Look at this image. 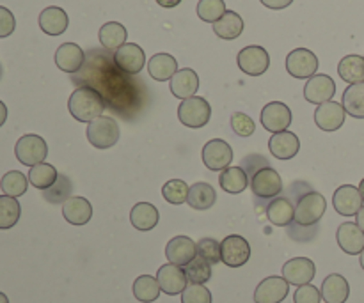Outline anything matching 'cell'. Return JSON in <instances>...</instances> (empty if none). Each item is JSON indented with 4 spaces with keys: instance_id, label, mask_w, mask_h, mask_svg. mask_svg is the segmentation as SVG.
Segmentation results:
<instances>
[{
    "instance_id": "cell-3",
    "label": "cell",
    "mask_w": 364,
    "mask_h": 303,
    "mask_svg": "<svg viewBox=\"0 0 364 303\" xmlns=\"http://www.w3.org/2000/svg\"><path fill=\"white\" fill-rule=\"evenodd\" d=\"M295 216L294 226L299 227H316V224L322 220V216L327 211V202L322 194L315 190H306L304 194L295 199Z\"/></svg>"
},
{
    "instance_id": "cell-2",
    "label": "cell",
    "mask_w": 364,
    "mask_h": 303,
    "mask_svg": "<svg viewBox=\"0 0 364 303\" xmlns=\"http://www.w3.org/2000/svg\"><path fill=\"white\" fill-rule=\"evenodd\" d=\"M68 109L77 121L91 123L96 117L102 116L103 110H105V101L95 89L77 87L68 99Z\"/></svg>"
},
{
    "instance_id": "cell-29",
    "label": "cell",
    "mask_w": 364,
    "mask_h": 303,
    "mask_svg": "<svg viewBox=\"0 0 364 303\" xmlns=\"http://www.w3.org/2000/svg\"><path fill=\"white\" fill-rule=\"evenodd\" d=\"M149 77L156 82H167L176 75L178 62L171 53H155L148 62Z\"/></svg>"
},
{
    "instance_id": "cell-11",
    "label": "cell",
    "mask_w": 364,
    "mask_h": 303,
    "mask_svg": "<svg viewBox=\"0 0 364 303\" xmlns=\"http://www.w3.org/2000/svg\"><path fill=\"white\" fill-rule=\"evenodd\" d=\"M287 71L294 78H311L318 71V59L315 53L308 48H297L288 53L287 57Z\"/></svg>"
},
{
    "instance_id": "cell-42",
    "label": "cell",
    "mask_w": 364,
    "mask_h": 303,
    "mask_svg": "<svg viewBox=\"0 0 364 303\" xmlns=\"http://www.w3.org/2000/svg\"><path fill=\"white\" fill-rule=\"evenodd\" d=\"M185 273H187V279L191 284H203L205 286L212 279V265L198 255L194 261L185 266Z\"/></svg>"
},
{
    "instance_id": "cell-33",
    "label": "cell",
    "mask_w": 364,
    "mask_h": 303,
    "mask_svg": "<svg viewBox=\"0 0 364 303\" xmlns=\"http://www.w3.org/2000/svg\"><path fill=\"white\" fill-rule=\"evenodd\" d=\"M338 73L341 80L347 84H363L364 82V57L361 55H347L338 64Z\"/></svg>"
},
{
    "instance_id": "cell-47",
    "label": "cell",
    "mask_w": 364,
    "mask_h": 303,
    "mask_svg": "<svg viewBox=\"0 0 364 303\" xmlns=\"http://www.w3.org/2000/svg\"><path fill=\"white\" fill-rule=\"evenodd\" d=\"M231 128H233L235 133L240 135V137H251L256 130V124L247 114L237 112L231 116Z\"/></svg>"
},
{
    "instance_id": "cell-16",
    "label": "cell",
    "mask_w": 364,
    "mask_h": 303,
    "mask_svg": "<svg viewBox=\"0 0 364 303\" xmlns=\"http://www.w3.org/2000/svg\"><path fill=\"white\" fill-rule=\"evenodd\" d=\"M334 94H336V84L329 75H315L304 85L306 101L313 103V105H322V103L331 101Z\"/></svg>"
},
{
    "instance_id": "cell-8",
    "label": "cell",
    "mask_w": 364,
    "mask_h": 303,
    "mask_svg": "<svg viewBox=\"0 0 364 303\" xmlns=\"http://www.w3.org/2000/svg\"><path fill=\"white\" fill-rule=\"evenodd\" d=\"M220 259L230 268H240L251 259V245L238 234H231L220 241Z\"/></svg>"
},
{
    "instance_id": "cell-35",
    "label": "cell",
    "mask_w": 364,
    "mask_h": 303,
    "mask_svg": "<svg viewBox=\"0 0 364 303\" xmlns=\"http://www.w3.org/2000/svg\"><path fill=\"white\" fill-rule=\"evenodd\" d=\"M100 43L105 50H117L127 43L128 32L124 25L117 23V21H109V23L102 25L100 28Z\"/></svg>"
},
{
    "instance_id": "cell-49",
    "label": "cell",
    "mask_w": 364,
    "mask_h": 303,
    "mask_svg": "<svg viewBox=\"0 0 364 303\" xmlns=\"http://www.w3.org/2000/svg\"><path fill=\"white\" fill-rule=\"evenodd\" d=\"M16 28V20L7 7L0 6V38H7Z\"/></svg>"
},
{
    "instance_id": "cell-31",
    "label": "cell",
    "mask_w": 364,
    "mask_h": 303,
    "mask_svg": "<svg viewBox=\"0 0 364 303\" xmlns=\"http://www.w3.org/2000/svg\"><path fill=\"white\" fill-rule=\"evenodd\" d=\"M217 201V194L213 190L212 184L208 183H196L192 184L191 190H188V199L187 204L192 209H198V211H206V209L212 208Z\"/></svg>"
},
{
    "instance_id": "cell-28",
    "label": "cell",
    "mask_w": 364,
    "mask_h": 303,
    "mask_svg": "<svg viewBox=\"0 0 364 303\" xmlns=\"http://www.w3.org/2000/svg\"><path fill=\"white\" fill-rule=\"evenodd\" d=\"M295 206L288 197H276L267 206V219L276 227H288L294 222Z\"/></svg>"
},
{
    "instance_id": "cell-20",
    "label": "cell",
    "mask_w": 364,
    "mask_h": 303,
    "mask_svg": "<svg viewBox=\"0 0 364 303\" xmlns=\"http://www.w3.org/2000/svg\"><path fill=\"white\" fill-rule=\"evenodd\" d=\"M345 116L347 112L341 103L327 101L315 110V123L322 131H336L343 126Z\"/></svg>"
},
{
    "instance_id": "cell-52",
    "label": "cell",
    "mask_w": 364,
    "mask_h": 303,
    "mask_svg": "<svg viewBox=\"0 0 364 303\" xmlns=\"http://www.w3.org/2000/svg\"><path fill=\"white\" fill-rule=\"evenodd\" d=\"M7 121V106L4 105V101H0V128L6 124Z\"/></svg>"
},
{
    "instance_id": "cell-5",
    "label": "cell",
    "mask_w": 364,
    "mask_h": 303,
    "mask_svg": "<svg viewBox=\"0 0 364 303\" xmlns=\"http://www.w3.org/2000/svg\"><path fill=\"white\" fill-rule=\"evenodd\" d=\"M249 187H251L255 197L262 199V201H272V199L279 197L283 192V181H281L277 170L267 165L249 177Z\"/></svg>"
},
{
    "instance_id": "cell-4",
    "label": "cell",
    "mask_w": 364,
    "mask_h": 303,
    "mask_svg": "<svg viewBox=\"0 0 364 303\" xmlns=\"http://www.w3.org/2000/svg\"><path fill=\"white\" fill-rule=\"evenodd\" d=\"M210 117H212V106L201 96H192V98L183 99L178 106V119L187 128L199 130V128L208 124Z\"/></svg>"
},
{
    "instance_id": "cell-57",
    "label": "cell",
    "mask_w": 364,
    "mask_h": 303,
    "mask_svg": "<svg viewBox=\"0 0 364 303\" xmlns=\"http://www.w3.org/2000/svg\"><path fill=\"white\" fill-rule=\"evenodd\" d=\"M2 73H4V70H2V64H0V78H2Z\"/></svg>"
},
{
    "instance_id": "cell-54",
    "label": "cell",
    "mask_w": 364,
    "mask_h": 303,
    "mask_svg": "<svg viewBox=\"0 0 364 303\" xmlns=\"http://www.w3.org/2000/svg\"><path fill=\"white\" fill-rule=\"evenodd\" d=\"M0 303H9V298H7L4 293H0Z\"/></svg>"
},
{
    "instance_id": "cell-25",
    "label": "cell",
    "mask_w": 364,
    "mask_h": 303,
    "mask_svg": "<svg viewBox=\"0 0 364 303\" xmlns=\"http://www.w3.org/2000/svg\"><path fill=\"white\" fill-rule=\"evenodd\" d=\"M68 23H70V20H68L66 11L60 9V7L57 6L46 7V9H43L41 14H39V27H41V31L48 35L64 34L68 28Z\"/></svg>"
},
{
    "instance_id": "cell-24",
    "label": "cell",
    "mask_w": 364,
    "mask_h": 303,
    "mask_svg": "<svg viewBox=\"0 0 364 303\" xmlns=\"http://www.w3.org/2000/svg\"><path fill=\"white\" fill-rule=\"evenodd\" d=\"M269 149L272 156L279 160H290L297 156L299 149H301V141L291 131H281V133H274L269 141Z\"/></svg>"
},
{
    "instance_id": "cell-10",
    "label": "cell",
    "mask_w": 364,
    "mask_h": 303,
    "mask_svg": "<svg viewBox=\"0 0 364 303\" xmlns=\"http://www.w3.org/2000/svg\"><path fill=\"white\" fill-rule=\"evenodd\" d=\"M233 162V149L223 138H212L210 142H206L205 148H203V163L206 165V169L220 170L231 165Z\"/></svg>"
},
{
    "instance_id": "cell-7",
    "label": "cell",
    "mask_w": 364,
    "mask_h": 303,
    "mask_svg": "<svg viewBox=\"0 0 364 303\" xmlns=\"http://www.w3.org/2000/svg\"><path fill=\"white\" fill-rule=\"evenodd\" d=\"M14 155L21 165L34 167L45 162L48 156V145L39 135H23L14 145Z\"/></svg>"
},
{
    "instance_id": "cell-17",
    "label": "cell",
    "mask_w": 364,
    "mask_h": 303,
    "mask_svg": "<svg viewBox=\"0 0 364 303\" xmlns=\"http://www.w3.org/2000/svg\"><path fill=\"white\" fill-rule=\"evenodd\" d=\"M166 258L171 265L185 268L188 263L198 258V245L188 236H176L167 243Z\"/></svg>"
},
{
    "instance_id": "cell-32",
    "label": "cell",
    "mask_w": 364,
    "mask_h": 303,
    "mask_svg": "<svg viewBox=\"0 0 364 303\" xmlns=\"http://www.w3.org/2000/svg\"><path fill=\"white\" fill-rule=\"evenodd\" d=\"M213 32H215L220 39H226V41L237 39L238 35L244 32V20H242L240 14L235 13V11H226V14H224L219 21L213 23Z\"/></svg>"
},
{
    "instance_id": "cell-39",
    "label": "cell",
    "mask_w": 364,
    "mask_h": 303,
    "mask_svg": "<svg viewBox=\"0 0 364 303\" xmlns=\"http://www.w3.org/2000/svg\"><path fill=\"white\" fill-rule=\"evenodd\" d=\"M21 215L20 202L9 195H0V229H11L18 224Z\"/></svg>"
},
{
    "instance_id": "cell-30",
    "label": "cell",
    "mask_w": 364,
    "mask_h": 303,
    "mask_svg": "<svg viewBox=\"0 0 364 303\" xmlns=\"http://www.w3.org/2000/svg\"><path fill=\"white\" fill-rule=\"evenodd\" d=\"M130 222L137 231H151L159 224V209L149 202H139L132 208Z\"/></svg>"
},
{
    "instance_id": "cell-55",
    "label": "cell",
    "mask_w": 364,
    "mask_h": 303,
    "mask_svg": "<svg viewBox=\"0 0 364 303\" xmlns=\"http://www.w3.org/2000/svg\"><path fill=\"white\" fill-rule=\"evenodd\" d=\"M359 192H361V197H363V201H364V180L361 181V183H359Z\"/></svg>"
},
{
    "instance_id": "cell-34",
    "label": "cell",
    "mask_w": 364,
    "mask_h": 303,
    "mask_svg": "<svg viewBox=\"0 0 364 303\" xmlns=\"http://www.w3.org/2000/svg\"><path fill=\"white\" fill-rule=\"evenodd\" d=\"M220 188L228 194H242L249 187V177L242 167H228L219 176Z\"/></svg>"
},
{
    "instance_id": "cell-51",
    "label": "cell",
    "mask_w": 364,
    "mask_h": 303,
    "mask_svg": "<svg viewBox=\"0 0 364 303\" xmlns=\"http://www.w3.org/2000/svg\"><path fill=\"white\" fill-rule=\"evenodd\" d=\"M156 4L162 7H166V9H171V7H176L180 6L181 0H156Z\"/></svg>"
},
{
    "instance_id": "cell-36",
    "label": "cell",
    "mask_w": 364,
    "mask_h": 303,
    "mask_svg": "<svg viewBox=\"0 0 364 303\" xmlns=\"http://www.w3.org/2000/svg\"><path fill=\"white\" fill-rule=\"evenodd\" d=\"M343 109L348 116L355 119H364V82L348 85L343 92Z\"/></svg>"
},
{
    "instance_id": "cell-9",
    "label": "cell",
    "mask_w": 364,
    "mask_h": 303,
    "mask_svg": "<svg viewBox=\"0 0 364 303\" xmlns=\"http://www.w3.org/2000/svg\"><path fill=\"white\" fill-rule=\"evenodd\" d=\"M238 67L244 71L249 77H259V75L265 73L270 66V55L265 48L262 46H245L240 50V53L237 55Z\"/></svg>"
},
{
    "instance_id": "cell-40",
    "label": "cell",
    "mask_w": 364,
    "mask_h": 303,
    "mask_svg": "<svg viewBox=\"0 0 364 303\" xmlns=\"http://www.w3.org/2000/svg\"><path fill=\"white\" fill-rule=\"evenodd\" d=\"M28 181L25 174H21L20 170H9V172L4 174L2 181H0V188H2L4 195H9V197H21V195L27 192Z\"/></svg>"
},
{
    "instance_id": "cell-19",
    "label": "cell",
    "mask_w": 364,
    "mask_h": 303,
    "mask_svg": "<svg viewBox=\"0 0 364 303\" xmlns=\"http://www.w3.org/2000/svg\"><path fill=\"white\" fill-rule=\"evenodd\" d=\"M363 202L361 192L354 184H343L333 195L334 209L343 216L358 215L359 209L363 208Z\"/></svg>"
},
{
    "instance_id": "cell-23",
    "label": "cell",
    "mask_w": 364,
    "mask_h": 303,
    "mask_svg": "<svg viewBox=\"0 0 364 303\" xmlns=\"http://www.w3.org/2000/svg\"><path fill=\"white\" fill-rule=\"evenodd\" d=\"M171 92H173L174 98L178 99H188L198 92L199 89V77L194 70L191 67H183V70H178L176 75L171 78L169 82Z\"/></svg>"
},
{
    "instance_id": "cell-56",
    "label": "cell",
    "mask_w": 364,
    "mask_h": 303,
    "mask_svg": "<svg viewBox=\"0 0 364 303\" xmlns=\"http://www.w3.org/2000/svg\"><path fill=\"white\" fill-rule=\"evenodd\" d=\"M359 261H361V268L364 270V250L359 254Z\"/></svg>"
},
{
    "instance_id": "cell-18",
    "label": "cell",
    "mask_w": 364,
    "mask_h": 303,
    "mask_svg": "<svg viewBox=\"0 0 364 303\" xmlns=\"http://www.w3.org/2000/svg\"><path fill=\"white\" fill-rule=\"evenodd\" d=\"M290 284L283 277H269L258 284L255 291V303H281L288 297Z\"/></svg>"
},
{
    "instance_id": "cell-22",
    "label": "cell",
    "mask_w": 364,
    "mask_h": 303,
    "mask_svg": "<svg viewBox=\"0 0 364 303\" xmlns=\"http://www.w3.org/2000/svg\"><path fill=\"white\" fill-rule=\"evenodd\" d=\"M338 245L348 255H359L364 250V233L354 222H345L338 227Z\"/></svg>"
},
{
    "instance_id": "cell-43",
    "label": "cell",
    "mask_w": 364,
    "mask_h": 303,
    "mask_svg": "<svg viewBox=\"0 0 364 303\" xmlns=\"http://www.w3.org/2000/svg\"><path fill=\"white\" fill-rule=\"evenodd\" d=\"M226 14V4L224 0H199L198 16L206 23H215Z\"/></svg>"
},
{
    "instance_id": "cell-37",
    "label": "cell",
    "mask_w": 364,
    "mask_h": 303,
    "mask_svg": "<svg viewBox=\"0 0 364 303\" xmlns=\"http://www.w3.org/2000/svg\"><path fill=\"white\" fill-rule=\"evenodd\" d=\"M57 177H59V172L55 170V167L45 162L39 163V165L31 167V170H28V183L43 192L48 190V188L55 183Z\"/></svg>"
},
{
    "instance_id": "cell-46",
    "label": "cell",
    "mask_w": 364,
    "mask_h": 303,
    "mask_svg": "<svg viewBox=\"0 0 364 303\" xmlns=\"http://www.w3.org/2000/svg\"><path fill=\"white\" fill-rule=\"evenodd\" d=\"M181 303H212V293L203 284H188L181 293Z\"/></svg>"
},
{
    "instance_id": "cell-14",
    "label": "cell",
    "mask_w": 364,
    "mask_h": 303,
    "mask_svg": "<svg viewBox=\"0 0 364 303\" xmlns=\"http://www.w3.org/2000/svg\"><path fill=\"white\" fill-rule=\"evenodd\" d=\"M316 275V266L311 259L308 258H295L290 259L283 265V279L287 280L290 286H306L311 284V280Z\"/></svg>"
},
{
    "instance_id": "cell-21",
    "label": "cell",
    "mask_w": 364,
    "mask_h": 303,
    "mask_svg": "<svg viewBox=\"0 0 364 303\" xmlns=\"http://www.w3.org/2000/svg\"><path fill=\"white\" fill-rule=\"evenodd\" d=\"M55 64L64 73H78L82 70V66L85 64L84 50L78 45H75V43H63L55 50Z\"/></svg>"
},
{
    "instance_id": "cell-44",
    "label": "cell",
    "mask_w": 364,
    "mask_h": 303,
    "mask_svg": "<svg viewBox=\"0 0 364 303\" xmlns=\"http://www.w3.org/2000/svg\"><path fill=\"white\" fill-rule=\"evenodd\" d=\"M188 190H191V187L185 181L171 180L164 184L162 195L169 204H183L188 199Z\"/></svg>"
},
{
    "instance_id": "cell-27",
    "label": "cell",
    "mask_w": 364,
    "mask_h": 303,
    "mask_svg": "<svg viewBox=\"0 0 364 303\" xmlns=\"http://www.w3.org/2000/svg\"><path fill=\"white\" fill-rule=\"evenodd\" d=\"M320 293H322V300L326 303H345L350 297V286L343 275L333 273V275L326 277Z\"/></svg>"
},
{
    "instance_id": "cell-45",
    "label": "cell",
    "mask_w": 364,
    "mask_h": 303,
    "mask_svg": "<svg viewBox=\"0 0 364 303\" xmlns=\"http://www.w3.org/2000/svg\"><path fill=\"white\" fill-rule=\"evenodd\" d=\"M198 255L208 261L210 265H217L220 263V243L213 238H203L198 243Z\"/></svg>"
},
{
    "instance_id": "cell-15",
    "label": "cell",
    "mask_w": 364,
    "mask_h": 303,
    "mask_svg": "<svg viewBox=\"0 0 364 303\" xmlns=\"http://www.w3.org/2000/svg\"><path fill=\"white\" fill-rule=\"evenodd\" d=\"M262 124L272 135L287 131V128H290L291 124V110L281 101L269 103L262 110Z\"/></svg>"
},
{
    "instance_id": "cell-48",
    "label": "cell",
    "mask_w": 364,
    "mask_h": 303,
    "mask_svg": "<svg viewBox=\"0 0 364 303\" xmlns=\"http://www.w3.org/2000/svg\"><path fill=\"white\" fill-rule=\"evenodd\" d=\"M295 303H320L322 302V293L316 290L313 284H306V286L297 287L294 294Z\"/></svg>"
},
{
    "instance_id": "cell-26",
    "label": "cell",
    "mask_w": 364,
    "mask_h": 303,
    "mask_svg": "<svg viewBox=\"0 0 364 303\" xmlns=\"http://www.w3.org/2000/svg\"><path fill=\"white\" fill-rule=\"evenodd\" d=\"M63 215L71 226H85L92 219V206L84 197H70L63 204Z\"/></svg>"
},
{
    "instance_id": "cell-50",
    "label": "cell",
    "mask_w": 364,
    "mask_h": 303,
    "mask_svg": "<svg viewBox=\"0 0 364 303\" xmlns=\"http://www.w3.org/2000/svg\"><path fill=\"white\" fill-rule=\"evenodd\" d=\"M259 2L269 7V9H284V7L291 6L294 0H259Z\"/></svg>"
},
{
    "instance_id": "cell-38",
    "label": "cell",
    "mask_w": 364,
    "mask_h": 303,
    "mask_svg": "<svg viewBox=\"0 0 364 303\" xmlns=\"http://www.w3.org/2000/svg\"><path fill=\"white\" fill-rule=\"evenodd\" d=\"M160 293V284L155 277L151 275H141L135 279L134 282V297L142 303H153L159 300Z\"/></svg>"
},
{
    "instance_id": "cell-6",
    "label": "cell",
    "mask_w": 364,
    "mask_h": 303,
    "mask_svg": "<svg viewBox=\"0 0 364 303\" xmlns=\"http://www.w3.org/2000/svg\"><path fill=\"white\" fill-rule=\"evenodd\" d=\"M87 141L96 149H109L119 141L117 121L109 116H100L87 124Z\"/></svg>"
},
{
    "instance_id": "cell-12",
    "label": "cell",
    "mask_w": 364,
    "mask_h": 303,
    "mask_svg": "<svg viewBox=\"0 0 364 303\" xmlns=\"http://www.w3.org/2000/svg\"><path fill=\"white\" fill-rule=\"evenodd\" d=\"M114 62L119 67L123 73L130 75V77H135L142 71L146 64V53L144 50L141 48L135 43H124L121 48L116 50L114 53Z\"/></svg>"
},
{
    "instance_id": "cell-53",
    "label": "cell",
    "mask_w": 364,
    "mask_h": 303,
    "mask_svg": "<svg viewBox=\"0 0 364 303\" xmlns=\"http://www.w3.org/2000/svg\"><path fill=\"white\" fill-rule=\"evenodd\" d=\"M355 224H358L359 227H361V231L364 233V206L361 209H359V213L355 215Z\"/></svg>"
},
{
    "instance_id": "cell-41",
    "label": "cell",
    "mask_w": 364,
    "mask_h": 303,
    "mask_svg": "<svg viewBox=\"0 0 364 303\" xmlns=\"http://www.w3.org/2000/svg\"><path fill=\"white\" fill-rule=\"evenodd\" d=\"M71 190H73V184L68 180V176L59 174L55 183H53L48 190L43 192V197H45V201L50 202V204H64V202L70 199Z\"/></svg>"
},
{
    "instance_id": "cell-1",
    "label": "cell",
    "mask_w": 364,
    "mask_h": 303,
    "mask_svg": "<svg viewBox=\"0 0 364 303\" xmlns=\"http://www.w3.org/2000/svg\"><path fill=\"white\" fill-rule=\"evenodd\" d=\"M73 82L80 87L95 89L105 106L124 119H130L142 109V84L116 66L109 50H91L85 53V64L73 75Z\"/></svg>"
},
{
    "instance_id": "cell-13",
    "label": "cell",
    "mask_w": 364,
    "mask_h": 303,
    "mask_svg": "<svg viewBox=\"0 0 364 303\" xmlns=\"http://www.w3.org/2000/svg\"><path fill=\"white\" fill-rule=\"evenodd\" d=\"M156 280L160 284V290L162 293L169 294V297H176V294H181L185 291V287L188 286L187 273H185V268L176 265H167L160 266L159 272H156Z\"/></svg>"
}]
</instances>
